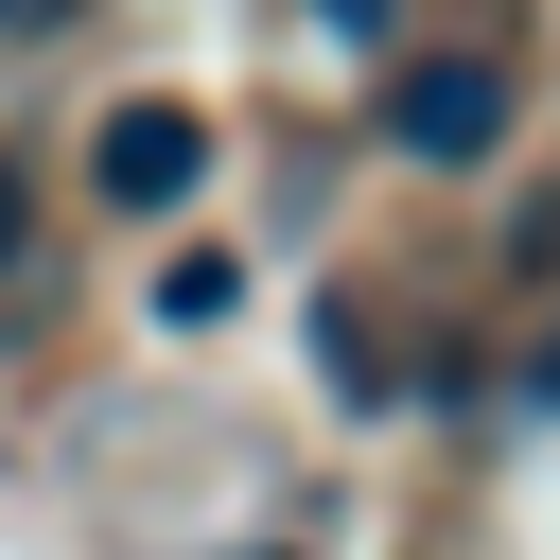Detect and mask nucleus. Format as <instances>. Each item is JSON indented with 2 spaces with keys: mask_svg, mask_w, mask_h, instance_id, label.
Segmentation results:
<instances>
[{
  "mask_svg": "<svg viewBox=\"0 0 560 560\" xmlns=\"http://www.w3.org/2000/svg\"><path fill=\"white\" fill-rule=\"evenodd\" d=\"M210 158H228V140H210V105L122 88V105L88 122V210H105V228H175V210L210 192Z\"/></svg>",
  "mask_w": 560,
  "mask_h": 560,
  "instance_id": "nucleus-1",
  "label": "nucleus"
},
{
  "mask_svg": "<svg viewBox=\"0 0 560 560\" xmlns=\"http://www.w3.org/2000/svg\"><path fill=\"white\" fill-rule=\"evenodd\" d=\"M315 18H332V35H350V52H385V0H315Z\"/></svg>",
  "mask_w": 560,
  "mask_h": 560,
  "instance_id": "nucleus-7",
  "label": "nucleus"
},
{
  "mask_svg": "<svg viewBox=\"0 0 560 560\" xmlns=\"http://www.w3.org/2000/svg\"><path fill=\"white\" fill-rule=\"evenodd\" d=\"M18 245H35V158L0 140V280H18Z\"/></svg>",
  "mask_w": 560,
  "mask_h": 560,
  "instance_id": "nucleus-6",
  "label": "nucleus"
},
{
  "mask_svg": "<svg viewBox=\"0 0 560 560\" xmlns=\"http://www.w3.org/2000/svg\"><path fill=\"white\" fill-rule=\"evenodd\" d=\"M508 298H560V175H525L508 210Z\"/></svg>",
  "mask_w": 560,
  "mask_h": 560,
  "instance_id": "nucleus-5",
  "label": "nucleus"
},
{
  "mask_svg": "<svg viewBox=\"0 0 560 560\" xmlns=\"http://www.w3.org/2000/svg\"><path fill=\"white\" fill-rule=\"evenodd\" d=\"M315 368H332V402H350V420H385V402H402V350H385V315H368V298H332V315H315Z\"/></svg>",
  "mask_w": 560,
  "mask_h": 560,
  "instance_id": "nucleus-3",
  "label": "nucleus"
},
{
  "mask_svg": "<svg viewBox=\"0 0 560 560\" xmlns=\"http://www.w3.org/2000/svg\"><path fill=\"white\" fill-rule=\"evenodd\" d=\"M158 315H175V332H228V315H245V262H228V245H175V262H158Z\"/></svg>",
  "mask_w": 560,
  "mask_h": 560,
  "instance_id": "nucleus-4",
  "label": "nucleus"
},
{
  "mask_svg": "<svg viewBox=\"0 0 560 560\" xmlns=\"http://www.w3.org/2000/svg\"><path fill=\"white\" fill-rule=\"evenodd\" d=\"M35 18H70V0H0V35H35Z\"/></svg>",
  "mask_w": 560,
  "mask_h": 560,
  "instance_id": "nucleus-9",
  "label": "nucleus"
},
{
  "mask_svg": "<svg viewBox=\"0 0 560 560\" xmlns=\"http://www.w3.org/2000/svg\"><path fill=\"white\" fill-rule=\"evenodd\" d=\"M525 402H542V420H560V332H542V350H525Z\"/></svg>",
  "mask_w": 560,
  "mask_h": 560,
  "instance_id": "nucleus-8",
  "label": "nucleus"
},
{
  "mask_svg": "<svg viewBox=\"0 0 560 560\" xmlns=\"http://www.w3.org/2000/svg\"><path fill=\"white\" fill-rule=\"evenodd\" d=\"M368 140H385L402 175H490V140H508V52H402L385 105H368Z\"/></svg>",
  "mask_w": 560,
  "mask_h": 560,
  "instance_id": "nucleus-2",
  "label": "nucleus"
}]
</instances>
